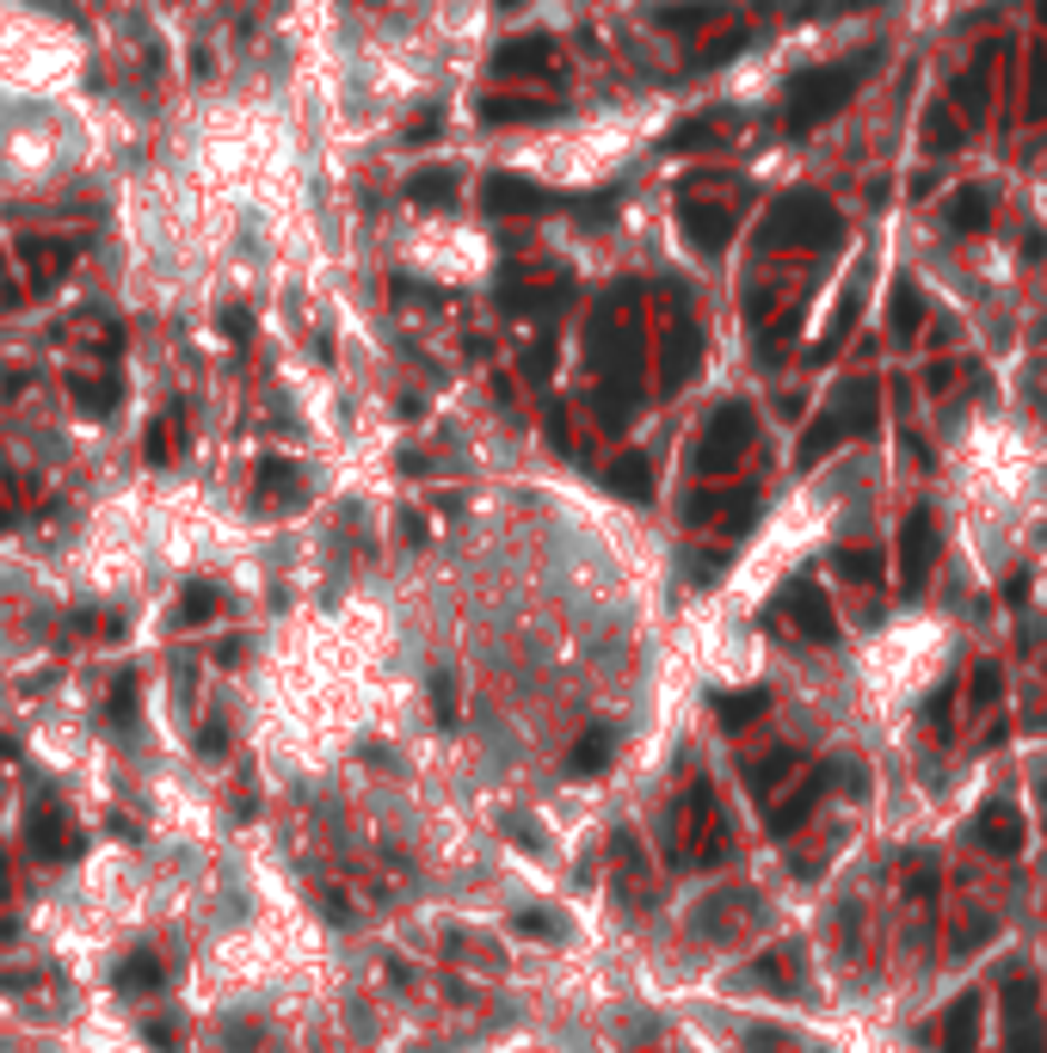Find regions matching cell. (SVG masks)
<instances>
[{
  "instance_id": "obj_7",
  "label": "cell",
  "mask_w": 1047,
  "mask_h": 1053,
  "mask_svg": "<svg viewBox=\"0 0 1047 1053\" xmlns=\"http://www.w3.org/2000/svg\"><path fill=\"white\" fill-rule=\"evenodd\" d=\"M481 203H487L493 216H543V210H561L555 191L531 186V179H517V173H493L487 186H481Z\"/></svg>"
},
{
  "instance_id": "obj_32",
  "label": "cell",
  "mask_w": 1047,
  "mask_h": 1053,
  "mask_svg": "<svg viewBox=\"0 0 1047 1053\" xmlns=\"http://www.w3.org/2000/svg\"><path fill=\"white\" fill-rule=\"evenodd\" d=\"M745 50V31H728V38H715L703 56H690V68H715V62H728V56H740Z\"/></svg>"
},
{
  "instance_id": "obj_10",
  "label": "cell",
  "mask_w": 1047,
  "mask_h": 1053,
  "mask_svg": "<svg viewBox=\"0 0 1047 1053\" xmlns=\"http://www.w3.org/2000/svg\"><path fill=\"white\" fill-rule=\"evenodd\" d=\"M303 494H308L303 463H290V456H266L259 475H253V499H259V506H296Z\"/></svg>"
},
{
  "instance_id": "obj_9",
  "label": "cell",
  "mask_w": 1047,
  "mask_h": 1053,
  "mask_svg": "<svg viewBox=\"0 0 1047 1053\" xmlns=\"http://www.w3.org/2000/svg\"><path fill=\"white\" fill-rule=\"evenodd\" d=\"M555 38H505L500 50H493V74L500 80H524V74H549V68H555Z\"/></svg>"
},
{
  "instance_id": "obj_18",
  "label": "cell",
  "mask_w": 1047,
  "mask_h": 1053,
  "mask_svg": "<svg viewBox=\"0 0 1047 1053\" xmlns=\"http://www.w3.org/2000/svg\"><path fill=\"white\" fill-rule=\"evenodd\" d=\"M536 118H555L549 99H481V123H536Z\"/></svg>"
},
{
  "instance_id": "obj_8",
  "label": "cell",
  "mask_w": 1047,
  "mask_h": 1053,
  "mask_svg": "<svg viewBox=\"0 0 1047 1053\" xmlns=\"http://www.w3.org/2000/svg\"><path fill=\"white\" fill-rule=\"evenodd\" d=\"M678 228L697 254H721L733 240V216L721 203H703V198H678Z\"/></svg>"
},
{
  "instance_id": "obj_38",
  "label": "cell",
  "mask_w": 1047,
  "mask_h": 1053,
  "mask_svg": "<svg viewBox=\"0 0 1047 1053\" xmlns=\"http://www.w3.org/2000/svg\"><path fill=\"white\" fill-rule=\"evenodd\" d=\"M223 334H228V339H235V346H240V339L253 334V315H247V308H223Z\"/></svg>"
},
{
  "instance_id": "obj_37",
  "label": "cell",
  "mask_w": 1047,
  "mask_h": 1053,
  "mask_svg": "<svg viewBox=\"0 0 1047 1053\" xmlns=\"http://www.w3.org/2000/svg\"><path fill=\"white\" fill-rule=\"evenodd\" d=\"M512 931H517V936H561V924H555V918H543V912H517Z\"/></svg>"
},
{
  "instance_id": "obj_2",
  "label": "cell",
  "mask_w": 1047,
  "mask_h": 1053,
  "mask_svg": "<svg viewBox=\"0 0 1047 1053\" xmlns=\"http://www.w3.org/2000/svg\"><path fill=\"white\" fill-rule=\"evenodd\" d=\"M876 68V50L850 56V62H826V68H808V74L789 80V99H782V130L789 136H808L820 130L832 111H844V99L862 87V74Z\"/></svg>"
},
{
  "instance_id": "obj_43",
  "label": "cell",
  "mask_w": 1047,
  "mask_h": 1053,
  "mask_svg": "<svg viewBox=\"0 0 1047 1053\" xmlns=\"http://www.w3.org/2000/svg\"><path fill=\"white\" fill-rule=\"evenodd\" d=\"M26 986H38V974H0V992H26Z\"/></svg>"
},
{
  "instance_id": "obj_19",
  "label": "cell",
  "mask_w": 1047,
  "mask_h": 1053,
  "mask_svg": "<svg viewBox=\"0 0 1047 1053\" xmlns=\"http://www.w3.org/2000/svg\"><path fill=\"white\" fill-rule=\"evenodd\" d=\"M610 746H616V734H610V727H592V734H580V746H573V764H567V771H573V776L604 771V764H610Z\"/></svg>"
},
{
  "instance_id": "obj_12",
  "label": "cell",
  "mask_w": 1047,
  "mask_h": 1053,
  "mask_svg": "<svg viewBox=\"0 0 1047 1053\" xmlns=\"http://www.w3.org/2000/svg\"><path fill=\"white\" fill-rule=\"evenodd\" d=\"M789 623L801 628V635L808 640H832L838 635V623H832V604L820 598V586H808V579H801V586H789Z\"/></svg>"
},
{
  "instance_id": "obj_23",
  "label": "cell",
  "mask_w": 1047,
  "mask_h": 1053,
  "mask_svg": "<svg viewBox=\"0 0 1047 1053\" xmlns=\"http://www.w3.org/2000/svg\"><path fill=\"white\" fill-rule=\"evenodd\" d=\"M980 838L992 844V851H1017V844H1023V819H1017V807H992V814L980 819Z\"/></svg>"
},
{
  "instance_id": "obj_35",
  "label": "cell",
  "mask_w": 1047,
  "mask_h": 1053,
  "mask_svg": "<svg viewBox=\"0 0 1047 1053\" xmlns=\"http://www.w3.org/2000/svg\"><path fill=\"white\" fill-rule=\"evenodd\" d=\"M111 727H136V678H118L111 691Z\"/></svg>"
},
{
  "instance_id": "obj_15",
  "label": "cell",
  "mask_w": 1047,
  "mask_h": 1053,
  "mask_svg": "<svg viewBox=\"0 0 1047 1053\" xmlns=\"http://www.w3.org/2000/svg\"><path fill=\"white\" fill-rule=\"evenodd\" d=\"M31 851L50 856V863H68V856L80 851V832L68 826L56 807H38V814H31Z\"/></svg>"
},
{
  "instance_id": "obj_3",
  "label": "cell",
  "mask_w": 1047,
  "mask_h": 1053,
  "mask_svg": "<svg viewBox=\"0 0 1047 1053\" xmlns=\"http://www.w3.org/2000/svg\"><path fill=\"white\" fill-rule=\"evenodd\" d=\"M764 247H838L844 235V216L820 198V191H782L764 216Z\"/></svg>"
},
{
  "instance_id": "obj_1",
  "label": "cell",
  "mask_w": 1047,
  "mask_h": 1053,
  "mask_svg": "<svg viewBox=\"0 0 1047 1053\" xmlns=\"http://www.w3.org/2000/svg\"><path fill=\"white\" fill-rule=\"evenodd\" d=\"M585 351H592V370H597V426L604 431H623L635 419V400H641V383H648V339H641V320H635V296L629 284L597 302L592 327H585Z\"/></svg>"
},
{
  "instance_id": "obj_13",
  "label": "cell",
  "mask_w": 1047,
  "mask_h": 1053,
  "mask_svg": "<svg viewBox=\"0 0 1047 1053\" xmlns=\"http://www.w3.org/2000/svg\"><path fill=\"white\" fill-rule=\"evenodd\" d=\"M456 186H463V179H456V167H444V160H438V167H413L401 191H407V203H419V210H451V203H456Z\"/></svg>"
},
{
  "instance_id": "obj_6",
  "label": "cell",
  "mask_w": 1047,
  "mask_h": 1053,
  "mask_svg": "<svg viewBox=\"0 0 1047 1053\" xmlns=\"http://www.w3.org/2000/svg\"><path fill=\"white\" fill-rule=\"evenodd\" d=\"M697 364H703V327L690 315H678L672 327H665V346H660V388L665 395L684 388L690 376H697Z\"/></svg>"
},
{
  "instance_id": "obj_25",
  "label": "cell",
  "mask_w": 1047,
  "mask_h": 1053,
  "mask_svg": "<svg viewBox=\"0 0 1047 1053\" xmlns=\"http://www.w3.org/2000/svg\"><path fill=\"white\" fill-rule=\"evenodd\" d=\"M160 980H167V967H160L155 955H130L118 967V992H155Z\"/></svg>"
},
{
  "instance_id": "obj_28",
  "label": "cell",
  "mask_w": 1047,
  "mask_h": 1053,
  "mask_svg": "<svg viewBox=\"0 0 1047 1053\" xmlns=\"http://www.w3.org/2000/svg\"><path fill=\"white\" fill-rule=\"evenodd\" d=\"M75 400L87 414H111V407H118V383H87V376H75Z\"/></svg>"
},
{
  "instance_id": "obj_41",
  "label": "cell",
  "mask_w": 1047,
  "mask_h": 1053,
  "mask_svg": "<svg viewBox=\"0 0 1047 1053\" xmlns=\"http://www.w3.org/2000/svg\"><path fill=\"white\" fill-rule=\"evenodd\" d=\"M142 1035H148V1047H179V1029L172 1023H148Z\"/></svg>"
},
{
  "instance_id": "obj_27",
  "label": "cell",
  "mask_w": 1047,
  "mask_h": 1053,
  "mask_svg": "<svg viewBox=\"0 0 1047 1053\" xmlns=\"http://www.w3.org/2000/svg\"><path fill=\"white\" fill-rule=\"evenodd\" d=\"M715 26V7H660V31H703Z\"/></svg>"
},
{
  "instance_id": "obj_14",
  "label": "cell",
  "mask_w": 1047,
  "mask_h": 1053,
  "mask_svg": "<svg viewBox=\"0 0 1047 1053\" xmlns=\"http://www.w3.org/2000/svg\"><path fill=\"white\" fill-rule=\"evenodd\" d=\"M930 555H937V530H930L925 511H912L906 530H900V579L906 586H918V579L930 574Z\"/></svg>"
},
{
  "instance_id": "obj_33",
  "label": "cell",
  "mask_w": 1047,
  "mask_h": 1053,
  "mask_svg": "<svg viewBox=\"0 0 1047 1053\" xmlns=\"http://www.w3.org/2000/svg\"><path fill=\"white\" fill-rule=\"evenodd\" d=\"M172 431H179V414H167L160 426H148V444H142L148 463H167V456H172Z\"/></svg>"
},
{
  "instance_id": "obj_26",
  "label": "cell",
  "mask_w": 1047,
  "mask_h": 1053,
  "mask_svg": "<svg viewBox=\"0 0 1047 1053\" xmlns=\"http://www.w3.org/2000/svg\"><path fill=\"white\" fill-rule=\"evenodd\" d=\"M216 604H223V592L216 586H186V598H179V623H210L216 616Z\"/></svg>"
},
{
  "instance_id": "obj_40",
  "label": "cell",
  "mask_w": 1047,
  "mask_h": 1053,
  "mask_svg": "<svg viewBox=\"0 0 1047 1053\" xmlns=\"http://www.w3.org/2000/svg\"><path fill=\"white\" fill-rule=\"evenodd\" d=\"M432 136H438V111H419L413 130H407V142H432Z\"/></svg>"
},
{
  "instance_id": "obj_22",
  "label": "cell",
  "mask_w": 1047,
  "mask_h": 1053,
  "mask_svg": "<svg viewBox=\"0 0 1047 1053\" xmlns=\"http://www.w3.org/2000/svg\"><path fill=\"white\" fill-rule=\"evenodd\" d=\"M986 222H992V198H986L980 186H968L961 198L949 203V228H968V235H974V228H986Z\"/></svg>"
},
{
  "instance_id": "obj_31",
  "label": "cell",
  "mask_w": 1047,
  "mask_h": 1053,
  "mask_svg": "<svg viewBox=\"0 0 1047 1053\" xmlns=\"http://www.w3.org/2000/svg\"><path fill=\"white\" fill-rule=\"evenodd\" d=\"M500 832H505V838H517L524 851H549V838H543V832H536L524 814H500Z\"/></svg>"
},
{
  "instance_id": "obj_44",
  "label": "cell",
  "mask_w": 1047,
  "mask_h": 1053,
  "mask_svg": "<svg viewBox=\"0 0 1047 1053\" xmlns=\"http://www.w3.org/2000/svg\"><path fill=\"white\" fill-rule=\"evenodd\" d=\"M0 894H7V863H0Z\"/></svg>"
},
{
  "instance_id": "obj_11",
  "label": "cell",
  "mask_w": 1047,
  "mask_h": 1053,
  "mask_svg": "<svg viewBox=\"0 0 1047 1053\" xmlns=\"http://www.w3.org/2000/svg\"><path fill=\"white\" fill-rule=\"evenodd\" d=\"M500 302L517 308V315H549V308L567 302V278H555V284H549V278H531V284H524V278L512 271V278L500 284Z\"/></svg>"
},
{
  "instance_id": "obj_42",
  "label": "cell",
  "mask_w": 1047,
  "mask_h": 1053,
  "mask_svg": "<svg viewBox=\"0 0 1047 1053\" xmlns=\"http://www.w3.org/2000/svg\"><path fill=\"white\" fill-rule=\"evenodd\" d=\"M974 696H980V703H986V696H998V672H992V666H986L980 678H974Z\"/></svg>"
},
{
  "instance_id": "obj_29",
  "label": "cell",
  "mask_w": 1047,
  "mask_h": 1053,
  "mask_svg": "<svg viewBox=\"0 0 1047 1053\" xmlns=\"http://www.w3.org/2000/svg\"><path fill=\"white\" fill-rule=\"evenodd\" d=\"M432 715H438L444 727H456V678L451 672H432Z\"/></svg>"
},
{
  "instance_id": "obj_30",
  "label": "cell",
  "mask_w": 1047,
  "mask_h": 1053,
  "mask_svg": "<svg viewBox=\"0 0 1047 1053\" xmlns=\"http://www.w3.org/2000/svg\"><path fill=\"white\" fill-rule=\"evenodd\" d=\"M789 771H796V758H789V752H770L764 764H752V771H745V783H752L758 795H764V788L777 783V776H789Z\"/></svg>"
},
{
  "instance_id": "obj_5",
  "label": "cell",
  "mask_w": 1047,
  "mask_h": 1053,
  "mask_svg": "<svg viewBox=\"0 0 1047 1053\" xmlns=\"http://www.w3.org/2000/svg\"><path fill=\"white\" fill-rule=\"evenodd\" d=\"M745 450H752V407H745V400H728V407L709 419V431L697 438L690 468H697V475H728Z\"/></svg>"
},
{
  "instance_id": "obj_20",
  "label": "cell",
  "mask_w": 1047,
  "mask_h": 1053,
  "mask_svg": "<svg viewBox=\"0 0 1047 1053\" xmlns=\"http://www.w3.org/2000/svg\"><path fill=\"white\" fill-rule=\"evenodd\" d=\"M974 1029H980V1004L961 999L949 1011V1023H942V1053H968L974 1047Z\"/></svg>"
},
{
  "instance_id": "obj_39",
  "label": "cell",
  "mask_w": 1047,
  "mask_h": 1053,
  "mask_svg": "<svg viewBox=\"0 0 1047 1053\" xmlns=\"http://www.w3.org/2000/svg\"><path fill=\"white\" fill-rule=\"evenodd\" d=\"M549 364H555V346H536L531 358H524V370H531V383H543V376H549Z\"/></svg>"
},
{
  "instance_id": "obj_16",
  "label": "cell",
  "mask_w": 1047,
  "mask_h": 1053,
  "mask_svg": "<svg viewBox=\"0 0 1047 1053\" xmlns=\"http://www.w3.org/2000/svg\"><path fill=\"white\" fill-rule=\"evenodd\" d=\"M604 487L616 499H635L641 506V499H653V463L648 456H616V463L604 468Z\"/></svg>"
},
{
  "instance_id": "obj_24",
  "label": "cell",
  "mask_w": 1047,
  "mask_h": 1053,
  "mask_svg": "<svg viewBox=\"0 0 1047 1053\" xmlns=\"http://www.w3.org/2000/svg\"><path fill=\"white\" fill-rule=\"evenodd\" d=\"M918 320H925V302H918V290L912 284H893V308H888V327L900 339H912L918 334Z\"/></svg>"
},
{
  "instance_id": "obj_45",
  "label": "cell",
  "mask_w": 1047,
  "mask_h": 1053,
  "mask_svg": "<svg viewBox=\"0 0 1047 1053\" xmlns=\"http://www.w3.org/2000/svg\"><path fill=\"white\" fill-rule=\"evenodd\" d=\"M0 524H7V511H0Z\"/></svg>"
},
{
  "instance_id": "obj_21",
  "label": "cell",
  "mask_w": 1047,
  "mask_h": 1053,
  "mask_svg": "<svg viewBox=\"0 0 1047 1053\" xmlns=\"http://www.w3.org/2000/svg\"><path fill=\"white\" fill-rule=\"evenodd\" d=\"M19 254H26V266L38 271V284H50L56 271H62L68 259H75V254H68V247H50V240H43V235H26V240H19Z\"/></svg>"
},
{
  "instance_id": "obj_17",
  "label": "cell",
  "mask_w": 1047,
  "mask_h": 1053,
  "mask_svg": "<svg viewBox=\"0 0 1047 1053\" xmlns=\"http://www.w3.org/2000/svg\"><path fill=\"white\" fill-rule=\"evenodd\" d=\"M820 788H826V771H820V776H808V783H801L796 795H782V801H777V814H770V832H777V838H789V832H796L801 819L813 814V801H820Z\"/></svg>"
},
{
  "instance_id": "obj_36",
  "label": "cell",
  "mask_w": 1047,
  "mask_h": 1053,
  "mask_svg": "<svg viewBox=\"0 0 1047 1053\" xmlns=\"http://www.w3.org/2000/svg\"><path fill=\"white\" fill-rule=\"evenodd\" d=\"M758 703H764L758 691H745V696H721V721H728V727H740V721H752V715H758Z\"/></svg>"
},
{
  "instance_id": "obj_34",
  "label": "cell",
  "mask_w": 1047,
  "mask_h": 1053,
  "mask_svg": "<svg viewBox=\"0 0 1047 1053\" xmlns=\"http://www.w3.org/2000/svg\"><path fill=\"white\" fill-rule=\"evenodd\" d=\"M721 130V118H690V123H678L672 130V142L665 148H703V136H715Z\"/></svg>"
},
{
  "instance_id": "obj_4",
  "label": "cell",
  "mask_w": 1047,
  "mask_h": 1053,
  "mask_svg": "<svg viewBox=\"0 0 1047 1053\" xmlns=\"http://www.w3.org/2000/svg\"><path fill=\"white\" fill-rule=\"evenodd\" d=\"M869 419H876V388H869V383H844V395H838L832 407L808 426V438H801V463H820L826 450H838V444H844L850 431H862Z\"/></svg>"
}]
</instances>
